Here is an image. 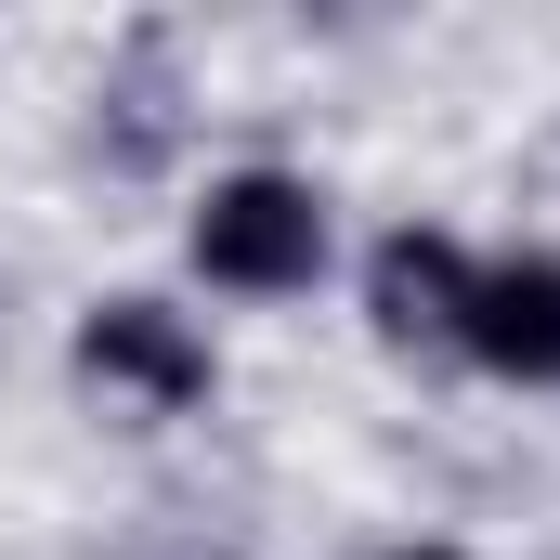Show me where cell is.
I'll return each mask as SVG.
<instances>
[{
    "instance_id": "obj_5",
    "label": "cell",
    "mask_w": 560,
    "mask_h": 560,
    "mask_svg": "<svg viewBox=\"0 0 560 560\" xmlns=\"http://www.w3.org/2000/svg\"><path fill=\"white\" fill-rule=\"evenodd\" d=\"M418 560H443V548H418Z\"/></svg>"
},
{
    "instance_id": "obj_1",
    "label": "cell",
    "mask_w": 560,
    "mask_h": 560,
    "mask_svg": "<svg viewBox=\"0 0 560 560\" xmlns=\"http://www.w3.org/2000/svg\"><path fill=\"white\" fill-rule=\"evenodd\" d=\"M196 261L222 287H300L326 261V209H313L300 183H275V170H248V183H222V196L196 209Z\"/></svg>"
},
{
    "instance_id": "obj_2",
    "label": "cell",
    "mask_w": 560,
    "mask_h": 560,
    "mask_svg": "<svg viewBox=\"0 0 560 560\" xmlns=\"http://www.w3.org/2000/svg\"><path fill=\"white\" fill-rule=\"evenodd\" d=\"M456 339H469L482 365H509V378H560V261H495V275H469Z\"/></svg>"
},
{
    "instance_id": "obj_4",
    "label": "cell",
    "mask_w": 560,
    "mask_h": 560,
    "mask_svg": "<svg viewBox=\"0 0 560 560\" xmlns=\"http://www.w3.org/2000/svg\"><path fill=\"white\" fill-rule=\"evenodd\" d=\"M378 313H392V326H456V313H469V275H456V248L405 235V248L378 261Z\"/></svg>"
},
{
    "instance_id": "obj_3",
    "label": "cell",
    "mask_w": 560,
    "mask_h": 560,
    "mask_svg": "<svg viewBox=\"0 0 560 560\" xmlns=\"http://www.w3.org/2000/svg\"><path fill=\"white\" fill-rule=\"evenodd\" d=\"M92 365L105 378H143L156 405H183V392H209V352L170 326V313H143V300H118V313H92Z\"/></svg>"
}]
</instances>
